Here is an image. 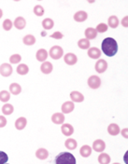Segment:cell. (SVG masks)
Masks as SVG:
<instances>
[{
    "label": "cell",
    "mask_w": 128,
    "mask_h": 164,
    "mask_svg": "<svg viewBox=\"0 0 128 164\" xmlns=\"http://www.w3.org/2000/svg\"><path fill=\"white\" fill-rule=\"evenodd\" d=\"M33 12H34V14H35L36 16H38V17H41V16L44 15L45 10H44V8H43L42 6H40V5H36V6L34 7Z\"/></svg>",
    "instance_id": "32"
},
{
    "label": "cell",
    "mask_w": 128,
    "mask_h": 164,
    "mask_svg": "<svg viewBox=\"0 0 128 164\" xmlns=\"http://www.w3.org/2000/svg\"><path fill=\"white\" fill-rule=\"evenodd\" d=\"M21 92H22V87L20 84L14 82V83H11L9 85V93H11L13 95H18L21 93Z\"/></svg>",
    "instance_id": "23"
},
{
    "label": "cell",
    "mask_w": 128,
    "mask_h": 164,
    "mask_svg": "<svg viewBox=\"0 0 128 164\" xmlns=\"http://www.w3.org/2000/svg\"><path fill=\"white\" fill-rule=\"evenodd\" d=\"M21 61H22V56L20 54L15 53V54H12L9 57V62L12 63V64H17Z\"/></svg>",
    "instance_id": "34"
},
{
    "label": "cell",
    "mask_w": 128,
    "mask_h": 164,
    "mask_svg": "<svg viewBox=\"0 0 128 164\" xmlns=\"http://www.w3.org/2000/svg\"><path fill=\"white\" fill-rule=\"evenodd\" d=\"M88 18V14L84 10H79L74 14V20L78 22H85Z\"/></svg>",
    "instance_id": "12"
},
{
    "label": "cell",
    "mask_w": 128,
    "mask_h": 164,
    "mask_svg": "<svg viewBox=\"0 0 128 164\" xmlns=\"http://www.w3.org/2000/svg\"><path fill=\"white\" fill-rule=\"evenodd\" d=\"M74 108H75V105L71 101L64 102V104L62 105V107H61V109H62V113L63 114H69V113H71L74 110Z\"/></svg>",
    "instance_id": "14"
},
{
    "label": "cell",
    "mask_w": 128,
    "mask_h": 164,
    "mask_svg": "<svg viewBox=\"0 0 128 164\" xmlns=\"http://www.w3.org/2000/svg\"><path fill=\"white\" fill-rule=\"evenodd\" d=\"M42 27L45 29V30H51L54 26V22L53 19L51 18H46L42 21Z\"/></svg>",
    "instance_id": "27"
},
{
    "label": "cell",
    "mask_w": 128,
    "mask_h": 164,
    "mask_svg": "<svg viewBox=\"0 0 128 164\" xmlns=\"http://www.w3.org/2000/svg\"><path fill=\"white\" fill-rule=\"evenodd\" d=\"M101 49L104 54L109 57H112L118 52L117 41L112 37H107L102 41Z\"/></svg>",
    "instance_id": "1"
},
{
    "label": "cell",
    "mask_w": 128,
    "mask_h": 164,
    "mask_svg": "<svg viewBox=\"0 0 128 164\" xmlns=\"http://www.w3.org/2000/svg\"><path fill=\"white\" fill-rule=\"evenodd\" d=\"M53 69H54L53 63L51 62H48V61H45L44 62H42V64L40 66V71L45 75L51 74L53 72Z\"/></svg>",
    "instance_id": "11"
},
{
    "label": "cell",
    "mask_w": 128,
    "mask_h": 164,
    "mask_svg": "<svg viewBox=\"0 0 128 164\" xmlns=\"http://www.w3.org/2000/svg\"><path fill=\"white\" fill-rule=\"evenodd\" d=\"M7 125V118L4 116L0 115V128H3Z\"/></svg>",
    "instance_id": "39"
},
{
    "label": "cell",
    "mask_w": 128,
    "mask_h": 164,
    "mask_svg": "<svg viewBox=\"0 0 128 164\" xmlns=\"http://www.w3.org/2000/svg\"><path fill=\"white\" fill-rule=\"evenodd\" d=\"M119 23H120V22H119L118 17L115 16V15H112V16H110V18H109V20H108V24H107V25L110 26V27L112 28V29H115V28L118 27Z\"/></svg>",
    "instance_id": "22"
},
{
    "label": "cell",
    "mask_w": 128,
    "mask_h": 164,
    "mask_svg": "<svg viewBox=\"0 0 128 164\" xmlns=\"http://www.w3.org/2000/svg\"><path fill=\"white\" fill-rule=\"evenodd\" d=\"M97 160H98V162L100 164H110V161H111L110 155L107 154V153H104V152H102L98 156V159Z\"/></svg>",
    "instance_id": "26"
},
{
    "label": "cell",
    "mask_w": 128,
    "mask_h": 164,
    "mask_svg": "<svg viewBox=\"0 0 128 164\" xmlns=\"http://www.w3.org/2000/svg\"><path fill=\"white\" fill-rule=\"evenodd\" d=\"M23 42L26 46H32L36 43V37L33 35H26L23 37Z\"/></svg>",
    "instance_id": "28"
},
{
    "label": "cell",
    "mask_w": 128,
    "mask_h": 164,
    "mask_svg": "<svg viewBox=\"0 0 128 164\" xmlns=\"http://www.w3.org/2000/svg\"><path fill=\"white\" fill-rule=\"evenodd\" d=\"M61 131H62V133L64 135H65V136H70L74 132V128H73V126L71 124L64 123V124H62Z\"/></svg>",
    "instance_id": "17"
},
{
    "label": "cell",
    "mask_w": 128,
    "mask_h": 164,
    "mask_svg": "<svg viewBox=\"0 0 128 164\" xmlns=\"http://www.w3.org/2000/svg\"><path fill=\"white\" fill-rule=\"evenodd\" d=\"M106 148V144L103 140L101 139H97L95 140L94 143H93V148L95 152H98V153H102Z\"/></svg>",
    "instance_id": "7"
},
{
    "label": "cell",
    "mask_w": 128,
    "mask_h": 164,
    "mask_svg": "<svg viewBox=\"0 0 128 164\" xmlns=\"http://www.w3.org/2000/svg\"><path fill=\"white\" fill-rule=\"evenodd\" d=\"M52 121L56 125H61L64 121V115L63 113H54L52 116Z\"/></svg>",
    "instance_id": "16"
},
{
    "label": "cell",
    "mask_w": 128,
    "mask_h": 164,
    "mask_svg": "<svg viewBox=\"0 0 128 164\" xmlns=\"http://www.w3.org/2000/svg\"><path fill=\"white\" fill-rule=\"evenodd\" d=\"M10 99V93L8 91H1L0 92V101L3 103H8Z\"/></svg>",
    "instance_id": "33"
},
{
    "label": "cell",
    "mask_w": 128,
    "mask_h": 164,
    "mask_svg": "<svg viewBox=\"0 0 128 164\" xmlns=\"http://www.w3.org/2000/svg\"><path fill=\"white\" fill-rule=\"evenodd\" d=\"M52 38H54V39H61V38H63V34L61 33V32H59V31H56V32H54V34H52L51 36H50Z\"/></svg>",
    "instance_id": "38"
},
{
    "label": "cell",
    "mask_w": 128,
    "mask_h": 164,
    "mask_svg": "<svg viewBox=\"0 0 128 164\" xmlns=\"http://www.w3.org/2000/svg\"><path fill=\"white\" fill-rule=\"evenodd\" d=\"M127 20H128L127 16H125V17H124V18L122 19V22H121L122 23H121V24H122V25H123L124 27H127V26H128Z\"/></svg>",
    "instance_id": "40"
},
{
    "label": "cell",
    "mask_w": 128,
    "mask_h": 164,
    "mask_svg": "<svg viewBox=\"0 0 128 164\" xmlns=\"http://www.w3.org/2000/svg\"><path fill=\"white\" fill-rule=\"evenodd\" d=\"M64 62L68 65H74L78 62V57L72 52H68L64 56Z\"/></svg>",
    "instance_id": "10"
},
{
    "label": "cell",
    "mask_w": 128,
    "mask_h": 164,
    "mask_svg": "<svg viewBox=\"0 0 128 164\" xmlns=\"http://www.w3.org/2000/svg\"><path fill=\"white\" fill-rule=\"evenodd\" d=\"M113 164H121V163H118V162H115V163H113Z\"/></svg>",
    "instance_id": "43"
},
{
    "label": "cell",
    "mask_w": 128,
    "mask_h": 164,
    "mask_svg": "<svg viewBox=\"0 0 128 164\" xmlns=\"http://www.w3.org/2000/svg\"><path fill=\"white\" fill-rule=\"evenodd\" d=\"M120 132H121L120 127H119V125L116 124V123H111V124H110L109 127H108V132H109L110 135H112V136L118 135V134L120 133Z\"/></svg>",
    "instance_id": "18"
},
{
    "label": "cell",
    "mask_w": 128,
    "mask_h": 164,
    "mask_svg": "<svg viewBox=\"0 0 128 164\" xmlns=\"http://www.w3.org/2000/svg\"><path fill=\"white\" fill-rule=\"evenodd\" d=\"M14 111V107L12 105L10 104H5L3 107H2V113L6 116H9L13 113Z\"/></svg>",
    "instance_id": "31"
},
{
    "label": "cell",
    "mask_w": 128,
    "mask_h": 164,
    "mask_svg": "<svg viewBox=\"0 0 128 164\" xmlns=\"http://www.w3.org/2000/svg\"><path fill=\"white\" fill-rule=\"evenodd\" d=\"M49 55L51 56L52 59L54 60H59L63 57L64 55V50L62 47L60 46H53L51 49H50V52H49Z\"/></svg>",
    "instance_id": "3"
},
{
    "label": "cell",
    "mask_w": 128,
    "mask_h": 164,
    "mask_svg": "<svg viewBox=\"0 0 128 164\" xmlns=\"http://www.w3.org/2000/svg\"><path fill=\"white\" fill-rule=\"evenodd\" d=\"M36 157H37L38 160L44 161V160H46V159L49 157V152H48V150L45 149V148H38V149L36 151Z\"/></svg>",
    "instance_id": "24"
},
{
    "label": "cell",
    "mask_w": 128,
    "mask_h": 164,
    "mask_svg": "<svg viewBox=\"0 0 128 164\" xmlns=\"http://www.w3.org/2000/svg\"><path fill=\"white\" fill-rule=\"evenodd\" d=\"M55 164H76V159L69 152H62L56 156Z\"/></svg>",
    "instance_id": "2"
},
{
    "label": "cell",
    "mask_w": 128,
    "mask_h": 164,
    "mask_svg": "<svg viewBox=\"0 0 128 164\" xmlns=\"http://www.w3.org/2000/svg\"><path fill=\"white\" fill-rule=\"evenodd\" d=\"M88 56L91 58V59H94V60H96V59H99L100 56H101V51L96 48V47H93V48H90L88 50V52H87Z\"/></svg>",
    "instance_id": "13"
},
{
    "label": "cell",
    "mask_w": 128,
    "mask_h": 164,
    "mask_svg": "<svg viewBox=\"0 0 128 164\" xmlns=\"http://www.w3.org/2000/svg\"><path fill=\"white\" fill-rule=\"evenodd\" d=\"M84 35H85L86 39H88V40H90V39H95V38L97 37V32H96L95 28L88 27V28L85 29Z\"/></svg>",
    "instance_id": "15"
},
{
    "label": "cell",
    "mask_w": 128,
    "mask_h": 164,
    "mask_svg": "<svg viewBox=\"0 0 128 164\" xmlns=\"http://www.w3.org/2000/svg\"><path fill=\"white\" fill-rule=\"evenodd\" d=\"M87 83H88V86L93 89V90H96L98 89L100 86H101V79L98 76H91L88 80H87Z\"/></svg>",
    "instance_id": "4"
},
{
    "label": "cell",
    "mask_w": 128,
    "mask_h": 164,
    "mask_svg": "<svg viewBox=\"0 0 128 164\" xmlns=\"http://www.w3.org/2000/svg\"><path fill=\"white\" fill-rule=\"evenodd\" d=\"M16 71H17V73H18L19 75L24 76V75L28 74V72H29V67H28V65L25 64V63H20V64L18 65Z\"/></svg>",
    "instance_id": "29"
},
{
    "label": "cell",
    "mask_w": 128,
    "mask_h": 164,
    "mask_svg": "<svg viewBox=\"0 0 128 164\" xmlns=\"http://www.w3.org/2000/svg\"><path fill=\"white\" fill-rule=\"evenodd\" d=\"M26 124H27V119L25 117H21L16 119V121H15V128L18 131H22V130H23L25 128Z\"/></svg>",
    "instance_id": "19"
},
{
    "label": "cell",
    "mask_w": 128,
    "mask_h": 164,
    "mask_svg": "<svg viewBox=\"0 0 128 164\" xmlns=\"http://www.w3.org/2000/svg\"><path fill=\"white\" fill-rule=\"evenodd\" d=\"M64 147H65L68 150H74V149L77 148L78 143H77V141H76L75 139H73V138H68V139H66L65 142H64Z\"/></svg>",
    "instance_id": "25"
},
{
    "label": "cell",
    "mask_w": 128,
    "mask_h": 164,
    "mask_svg": "<svg viewBox=\"0 0 128 164\" xmlns=\"http://www.w3.org/2000/svg\"><path fill=\"white\" fill-rule=\"evenodd\" d=\"M36 58L38 62H44L48 58V52L45 49H39L36 53Z\"/></svg>",
    "instance_id": "20"
},
{
    "label": "cell",
    "mask_w": 128,
    "mask_h": 164,
    "mask_svg": "<svg viewBox=\"0 0 128 164\" xmlns=\"http://www.w3.org/2000/svg\"><path fill=\"white\" fill-rule=\"evenodd\" d=\"M108 27H109V26H108L106 23L101 22V23H99V24L96 26L95 30H96L97 33H105L106 31H108Z\"/></svg>",
    "instance_id": "36"
},
{
    "label": "cell",
    "mask_w": 128,
    "mask_h": 164,
    "mask_svg": "<svg viewBox=\"0 0 128 164\" xmlns=\"http://www.w3.org/2000/svg\"><path fill=\"white\" fill-rule=\"evenodd\" d=\"M90 44V40L86 39V38H81L78 41V47L81 50H89L91 47Z\"/></svg>",
    "instance_id": "30"
},
{
    "label": "cell",
    "mask_w": 128,
    "mask_h": 164,
    "mask_svg": "<svg viewBox=\"0 0 128 164\" xmlns=\"http://www.w3.org/2000/svg\"><path fill=\"white\" fill-rule=\"evenodd\" d=\"M13 25L15 26L16 29H18V30H23V29H24L25 26H26V21H25V19H24L23 17L19 16V17H17V18L14 20Z\"/></svg>",
    "instance_id": "9"
},
{
    "label": "cell",
    "mask_w": 128,
    "mask_h": 164,
    "mask_svg": "<svg viewBox=\"0 0 128 164\" xmlns=\"http://www.w3.org/2000/svg\"><path fill=\"white\" fill-rule=\"evenodd\" d=\"M6 164H7V163H6Z\"/></svg>",
    "instance_id": "44"
},
{
    "label": "cell",
    "mask_w": 128,
    "mask_h": 164,
    "mask_svg": "<svg viewBox=\"0 0 128 164\" xmlns=\"http://www.w3.org/2000/svg\"><path fill=\"white\" fill-rule=\"evenodd\" d=\"M127 128H125V129H123L120 132H121V134L125 137V138H127L128 137V134H127Z\"/></svg>",
    "instance_id": "41"
},
{
    "label": "cell",
    "mask_w": 128,
    "mask_h": 164,
    "mask_svg": "<svg viewBox=\"0 0 128 164\" xmlns=\"http://www.w3.org/2000/svg\"><path fill=\"white\" fill-rule=\"evenodd\" d=\"M70 99L73 103H81L84 101V95L77 91H73L70 92Z\"/></svg>",
    "instance_id": "8"
},
{
    "label": "cell",
    "mask_w": 128,
    "mask_h": 164,
    "mask_svg": "<svg viewBox=\"0 0 128 164\" xmlns=\"http://www.w3.org/2000/svg\"><path fill=\"white\" fill-rule=\"evenodd\" d=\"M2 16H3V10L0 8V19L2 18Z\"/></svg>",
    "instance_id": "42"
},
{
    "label": "cell",
    "mask_w": 128,
    "mask_h": 164,
    "mask_svg": "<svg viewBox=\"0 0 128 164\" xmlns=\"http://www.w3.org/2000/svg\"><path fill=\"white\" fill-rule=\"evenodd\" d=\"M95 71L99 74H103L104 72H106V70L108 69V62L106 60L104 59H99L95 65Z\"/></svg>",
    "instance_id": "6"
},
{
    "label": "cell",
    "mask_w": 128,
    "mask_h": 164,
    "mask_svg": "<svg viewBox=\"0 0 128 164\" xmlns=\"http://www.w3.org/2000/svg\"><path fill=\"white\" fill-rule=\"evenodd\" d=\"M8 161V155L3 152V151H0V164H6Z\"/></svg>",
    "instance_id": "37"
},
{
    "label": "cell",
    "mask_w": 128,
    "mask_h": 164,
    "mask_svg": "<svg viewBox=\"0 0 128 164\" xmlns=\"http://www.w3.org/2000/svg\"><path fill=\"white\" fill-rule=\"evenodd\" d=\"M79 154L83 158H88L92 154V147L88 145H84L79 149Z\"/></svg>",
    "instance_id": "21"
},
{
    "label": "cell",
    "mask_w": 128,
    "mask_h": 164,
    "mask_svg": "<svg viewBox=\"0 0 128 164\" xmlns=\"http://www.w3.org/2000/svg\"><path fill=\"white\" fill-rule=\"evenodd\" d=\"M13 72V68L11 66L10 63H8V62H5V63H2L0 65V75L2 77H9Z\"/></svg>",
    "instance_id": "5"
},
{
    "label": "cell",
    "mask_w": 128,
    "mask_h": 164,
    "mask_svg": "<svg viewBox=\"0 0 128 164\" xmlns=\"http://www.w3.org/2000/svg\"><path fill=\"white\" fill-rule=\"evenodd\" d=\"M2 26H3V29H4L5 31H9V30L12 28V26H13V22H12L9 19H6V20L3 22Z\"/></svg>",
    "instance_id": "35"
}]
</instances>
